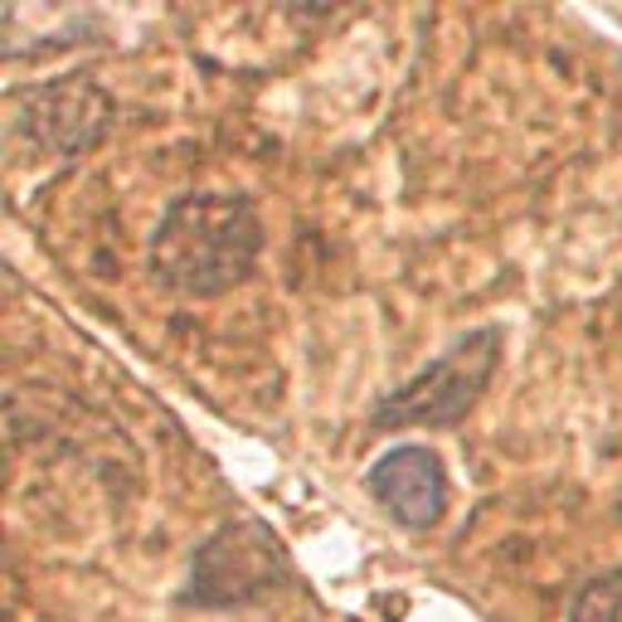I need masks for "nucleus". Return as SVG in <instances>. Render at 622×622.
Masks as SVG:
<instances>
[{"mask_svg":"<svg viewBox=\"0 0 622 622\" xmlns=\"http://www.w3.org/2000/svg\"><path fill=\"white\" fill-rule=\"evenodd\" d=\"M263 258V220L238 190L175 195L151 234V277L175 297H224Z\"/></svg>","mask_w":622,"mask_h":622,"instance_id":"f257e3e1","label":"nucleus"},{"mask_svg":"<svg viewBox=\"0 0 622 622\" xmlns=\"http://www.w3.org/2000/svg\"><path fill=\"white\" fill-rule=\"evenodd\" d=\"M501 326H477L457 336L434 365H424L414 379H404L395 395H385L370 414L375 434H399V428H452L477 409L487 395L491 375L501 365Z\"/></svg>","mask_w":622,"mask_h":622,"instance_id":"f03ea898","label":"nucleus"},{"mask_svg":"<svg viewBox=\"0 0 622 622\" xmlns=\"http://www.w3.org/2000/svg\"><path fill=\"white\" fill-rule=\"evenodd\" d=\"M292 574V560L268 520H228L195 550L190 583L181 599L190 608H248L277 593Z\"/></svg>","mask_w":622,"mask_h":622,"instance_id":"7ed1b4c3","label":"nucleus"},{"mask_svg":"<svg viewBox=\"0 0 622 622\" xmlns=\"http://www.w3.org/2000/svg\"><path fill=\"white\" fill-rule=\"evenodd\" d=\"M112 122H118V103L88 73H63V79L30 83L10 98V132L34 156L73 161L103 142Z\"/></svg>","mask_w":622,"mask_h":622,"instance_id":"20e7f679","label":"nucleus"},{"mask_svg":"<svg viewBox=\"0 0 622 622\" xmlns=\"http://www.w3.org/2000/svg\"><path fill=\"white\" fill-rule=\"evenodd\" d=\"M365 491L404 530H434L448 516V467L424 442H399L379 452L365 472Z\"/></svg>","mask_w":622,"mask_h":622,"instance_id":"39448f33","label":"nucleus"},{"mask_svg":"<svg viewBox=\"0 0 622 622\" xmlns=\"http://www.w3.org/2000/svg\"><path fill=\"white\" fill-rule=\"evenodd\" d=\"M564 622H622V564L583 583L569 599Z\"/></svg>","mask_w":622,"mask_h":622,"instance_id":"423d86ee","label":"nucleus"}]
</instances>
